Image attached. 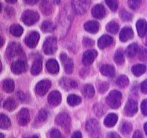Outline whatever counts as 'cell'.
I'll use <instances>...</instances> for the list:
<instances>
[{
  "label": "cell",
  "mask_w": 147,
  "mask_h": 138,
  "mask_svg": "<svg viewBox=\"0 0 147 138\" xmlns=\"http://www.w3.org/2000/svg\"><path fill=\"white\" fill-rule=\"evenodd\" d=\"M122 94L117 90H113L108 94L107 97V103L113 109H117L120 107L121 104Z\"/></svg>",
  "instance_id": "1"
},
{
  "label": "cell",
  "mask_w": 147,
  "mask_h": 138,
  "mask_svg": "<svg viewBox=\"0 0 147 138\" xmlns=\"http://www.w3.org/2000/svg\"><path fill=\"white\" fill-rule=\"evenodd\" d=\"M43 52L47 55H52L56 52L57 46V39L55 37H47L43 43Z\"/></svg>",
  "instance_id": "2"
},
{
  "label": "cell",
  "mask_w": 147,
  "mask_h": 138,
  "mask_svg": "<svg viewBox=\"0 0 147 138\" xmlns=\"http://www.w3.org/2000/svg\"><path fill=\"white\" fill-rule=\"evenodd\" d=\"M55 123L68 132L70 129V116L67 113H61L56 116Z\"/></svg>",
  "instance_id": "3"
},
{
  "label": "cell",
  "mask_w": 147,
  "mask_h": 138,
  "mask_svg": "<svg viewBox=\"0 0 147 138\" xmlns=\"http://www.w3.org/2000/svg\"><path fill=\"white\" fill-rule=\"evenodd\" d=\"M40 18L39 14L33 11H26L22 15V20L26 26H32Z\"/></svg>",
  "instance_id": "4"
},
{
  "label": "cell",
  "mask_w": 147,
  "mask_h": 138,
  "mask_svg": "<svg viewBox=\"0 0 147 138\" xmlns=\"http://www.w3.org/2000/svg\"><path fill=\"white\" fill-rule=\"evenodd\" d=\"M22 48L20 44L15 42L9 43L6 50V55L8 58H13L16 56H20L22 55Z\"/></svg>",
  "instance_id": "5"
},
{
  "label": "cell",
  "mask_w": 147,
  "mask_h": 138,
  "mask_svg": "<svg viewBox=\"0 0 147 138\" xmlns=\"http://www.w3.org/2000/svg\"><path fill=\"white\" fill-rule=\"evenodd\" d=\"M90 4V0H73V7L78 14H83L88 9Z\"/></svg>",
  "instance_id": "6"
},
{
  "label": "cell",
  "mask_w": 147,
  "mask_h": 138,
  "mask_svg": "<svg viewBox=\"0 0 147 138\" xmlns=\"http://www.w3.org/2000/svg\"><path fill=\"white\" fill-rule=\"evenodd\" d=\"M28 69V64L22 60H18L13 62L11 65V70L15 74H21L26 72Z\"/></svg>",
  "instance_id": "7"
},
{
  "label": "cell",
  "mask_w": 147,
  "mask_h": 138,
  "mask_svg": "<svg viewBox=\"0 0 147 138\" xmlns=\"http://www.w3.org/2000/svg\"><path fill=\"white\" fill-rule=\"evenodd\" d=\"M52 83L49 80H42L38 82L35 87L36 93L40 96H43L51 88Z\"/></svg>",
  "instance_id": "8"
},
{
  "label": "cell",
  "mask_w": 147,
  "mask_h": 138,
  "mask_svg": "<svg viewBox=\"0 0 147 138\" xmlns=\"http://www.w3.org/2000/svg\"><path fill=\"white\" fill-rule=\"evenodd\" d=\"M86 130L90 135H96L99 132L100 126L97 120L94 119H89L86 123Z\"/></svg>",
  "instance_id": "9"
},
{
  "label": "cell",
  "mask_w": 147,
  "mask_h": 138,
  "mask_svg": "<svg viewBox=\"0 0 147 138\" xmlns=\"http://www.w3.org/2000/svg\"><path fill=\"white\" fill-rule=\"evenodd\" d=\"M60 58H61V61L62 63H63V67H64V69H65L66 73H68V74L72 73L73 69V60L71 59V58H69L65 53H62V54H61Z\"/></svg>",
  "instance_id": "10"
},
{
  "label": "cell",
  "mask_w": 147,
  "mask_h": 138,
  "mask_svg": "<svg viewBox=\"0 0 147 138\" xmlns=\"http://www.w3.org/2000/svg\"><path fill=\"white\" fill-rule=\"evenodd\" d=\"M138 112V102L135 100L129 99L125 107V114L128 116H132Z\"/></svg>",
  "instance_id": "11"
},
{
  "label": "cell",
  "mask_w": 147,
  "mask_h": 138,
  "mask_svg": "<svg viewBox=\"0 0 147 138\" xmlns=\"http://www.w3.org/2000/svg\"><path fill=\"white\" fill-rule=\"evenodd\" d=\"M40 40V34L37 32H32L25 39V43L30 48H34L37 46Z\"/></svg>",
  "instance_id": "12"
},
{
  "label": "cell",
  "mask_w": 147,
  "mask_h": 138,
  "mask_svg": "<svg viewBox=\"0 0 147 138\" xmlns=\"http://www.w3.org/2000/svg\"><path fill=\"white\" fill-rule=\"evenodd\" d=\"M30 120V115L28 109L22 108L20 111L19 112L17 115V121L18 123L22 126H25L28 123Z\"/></svg>",
  "instance_id": "13"
},
{
  "label": "cell",
  "mask_w": 147,
  "mask_h": 138,
  "mask_svg": "<svg viewBox=\"0 0 147 138\" xmlns=\"http://www.w3.org/2000/svg\"><path fill=\"white\" fill-rule=\"evenodd\" d=\"M97 56V52L96 50H88L85 52L83 55L82 62L85 66H90L92 64L93 61Z\"/></svg>",
  "instance_id": "14"
},
{
  "label": "cell",
  "mask_w": 147,
  "mask_h": 138,
  "mask_svg": "<svg viewBox=\"0 0 147 138\" xmlns=\"http://www.w3.org/2000/svg\"><path fill=\"white\" fill-rule=\"evenodd\" d=\"M134 36V32L131 27H125L122 29L119 34V39L122 42H126L131 40Z\"/></svg>",
  "instance_id": "15"
},
{
  "label": "cell",
  "mask_w": 147,
  "mask_h": 138,
  "mask_svg": "<svg viewBox=\"0 0 147 138\" xmlns=\"http://www.w3.org/2000/svg\"><path fill=\"white\" fill-rule=\"evenodd\" d=\"M48 102L51 105L53 106H57L61 102V95L58 91H52V93L49 95Z\"/></svg>",
  "instance_id": "16"
},
{
  "label": "cell",
  "mask_w": 147,
  "mask_h": 138,
  "mask_svg": "<svg viewBox=\"0 0 147 138\" xmlns=\"http://www.w3.org/2000/svg\"><path fill=\"white\" fill-rule=\"evenodd\" d=\"M106 11L105 8L102 5H96L93 7L92 9V15L96 19H102L105 16Z\"/></svg>",
  "instance_id": "17"
},
{
  "label": "cell",
  "mask_w": 147,
  "mask_h": 138,
  "mask_svg": "<svg viewBox=\"0 0 147 138\" xmlns=\"http://www.w3.org/2000/svg\"><path fill=\"white\" fill-rule=\"evenodd\" d=\"M113 43V38L109 35H103L98 40V46L99 48H105Z\"/></svg>",
  "instance_id": "18"
},
{
  "label": "cell",
  "mask_w": 147,
  "mask_h": 138,
  "mask_svg": "<svg viewBox=\"0 0 147 138\" xmlns=\"http://www.w3.org/2000/svg\"><path fill=\"white\" fill-rule=\"evenodd\" d=\"M47 69L51 74H56L59 72V65L54 59H49L47 62Z\"/></svg>",
  "instance_id": "19"
},
{
  "label": "cell",
  "mask_w": 147,
  "mask_h": 138,
  "mask_svg": "<svg viewBox=\"0 0 147 138\" xmlns=\"http://www.w3.org/2000/svg\"><path fill=\"white\" fill-rule=\"evenodd\" d=\"M84 29L90 33H97L99 29V22L96 21H88L84 24Z\"/></svg>",
  "instance_id": "20"
},
{
  "label": "cell",
  "mask_w": 147,
  "mask_h": 138,
  "mask_svg": "<svg viewBox=\"0 0 147 138\" xmlns=\"http://www.w3.org/2000/svg\"><path fill=\"white\" fill-rule=\"evenodd\" d=\"M138 35L143 37L147 32V22L145 20H139L136 23Z\"/></svg>",
  "instance_id": "21"
},
{
  "label": "cell",
  "mask_w": 147,
  "mask_h": 138,
  "mask_svg": "<svg viewBox=\"0 0 147 138\" xmlns=\"http://www.w3.org/2000/svg\"><path fill=\"white\" fill-rule=\"evenodd\" d=\"M60 85L61 86L63 89L68 90L76 88L77 83L76 81H75L73 80H71V79H69V78H62L61 80L60 81Z\"/></svg>",
  "instance_id": "22"
},
{
  "label": "cell",
  "mask_w": 147,
  "mask_h": 138,
  "mask_svg": "<svg viewBox=\"0 0 147 138\" xmlns=\"http://www.w3.org/2000/svg\"><path fill=\"white\" fill-rule=\"evenodd\" d=\"M118 116L115 114H110L107 116L105 119L104 124L107 127H114L117 122Z\"/></svg>",
  "instance_id": "23"
},
{
  "label": "cell",
  "mask_w": 147,
  "mask_h": 138,
  "mask_svg": "<svg viewBox=\"0 0 147 138\" xmlns=\"http://www.w3.org/2000/svg\"><path fill=\"white\" fill-rule=\"evenodd\" d=\"M100 71L102 74L108 77L114 76V74H115V69H114V67L111 65H109V64L103 65L102 67H101Z\"/></svg>",
  "instance_id": "24"
},
{
  "label": "cell",
  "mask_w": 147,
  "mask_h": 138,
  "mask_svg": "<svg viewBox=\"0 0 147 138\" xmlns=\"http://www.w3.org/2000/svg\"><path fill=\"white\" fill-rule=\"evenodd\" d=\"M41 11L44 14L49 15L52 11V4L50 3L49 0H43L40 4Z\"/></svg>",
  "instance_id": "25"
},
{
  "label": "cell",
  "mask_w": 147,
  "mask_h": 138,
  "mask_svg": "<svg viewBox=\"0 0 147 138\" xmlns=\"http://www.w3.org/2000/svg\"><path fill=\"white\" fill-rule=\"evenodd\" d=\"M42 69V61L40 59L35 60L31 69V73L34 75H37L41 72Z\"/></svg>",
  "instance_id": "26"
},
{
  "label": "cell",
  "mask_w": 147,
  "mask_h": 138,
  "mask_svg": "<svg viewBox=\"0 0 147 138\" xmlns=\"http://www.w3.org/2000/svg\"><path fill=\"white\" fill-rule=\"evenodd\" d=\"M82 93L86 98H92L94 96L95 90L94 88L90 84H86L82 88Z\"/></svg>",
  "instance_id": "27"
},
{
  "label": "cell",
  "mask_w": 147,
  "mask_h": 138,
  "mask_svg": "<svg viewBox=\"0 0 147 138\" xmlns=\"http://www.w3.org/2000/svg\"><path fill=\"white\" fill-rule=\"evenodd\" d=\"M146 66L144 64H137V65L133 66L131 68V72L135 76H140L141 75L144 74L146 72Z\"/></svg>",
  "instance_id": "28"
},
{
  "label": "cell",
  "mask_w": 147,
  "mask_h": 138,
  "mask_svg": "<svg viewBox=\"0 0 147 138\" xmlns=\"http://www.w3.org/2000/svg\"><path fill=\"white\" fill-rule=\"evenodd\" d=\"M17 102H15V100L12 98H8L6 99L4 102L3 107L5 110H8V111H12L17 108Z\"/></svg>",
  "instance_id": "29"
},
{
  "label": "cell",
  "mask_w": 147,
  "mask_h": 138,
  "mask_svg": "<svg viewBox=\"0 0 147 138\" xmlns=\"http://www.w3.org/2000/svg\"><path fill=\"white\" fill-rule=\"evenodd\" d=\"M139 52V48L137 43H132L129 45L126 49V55L129 58H133L136 55L137 53Z\"/></svg>",
  "instance_id": "30"
},
{
  "label": "cell",
  "mask_w": 147,
  "mask_h": 138,
  "mask_svg": "<svg viewBox=\"0 0 147 138\" xmlns=\"http://www.w3.org/2000/svg\"><path fill=\"white\" fill-rule=\"evenodd\" d=\"M10 32L14 37H20L23 32V28L21 26L18 24H14L11 26L10 28Z\"/></svg>",
  "instance_id": "31"
},
{
  "label": "cell",
  "mask_w": 147,
  "mask_h": 138,
  "mask_svg": "<svg viewBox=\"0 0 147 138\" xmlns=\"http://www.w3.org/2000/svg\"><path fill=\"white\" fill-rule=\"evenodd\" d=\"M3 90L7 93H11L14 90V83L13 80L11 79H5L3 81V84H2Z\"/></svg>",
  "instance_id": "32"
},
{
  "label": "cell",
  "mask_w": 147,
  "mask_h": 138,
  "mask_svg": "<svg viewBox=\"0 0 147 138\" xmlns=\"http://www.w3.org/2000/svg\"><path fill=\"white\" fill-rule=\"evenodd\" d=\"M55 29L54 23L50 21H44L41 25V30L44 32H52Z\"/></svg>",
  "instance_id": "33"
},
{
  "label": "cell",
  "mask_w": 147,
  "mask_h": 138,
  "mask_svg": "<svg viewBox=\"0 0 147 138\" xmlns=\"http://www.w3.org/2000/svg\"><path fill=\"white\" fill-rule=\"evenodd\" d=\"M81 102H82V99L78 96L72 94L67 97V103L70 106H76V105L80 104Z\"/></svg>",
  "instance_id": "34"
},
{
  "label": "cell",
  "mask_w": 147,
  "mask_h": 138,
  "mask_svg": "<svg viewBox=\"0 0 147 138\" xmlns=\"http://www.w3.org/2000/svg\"><path fill=\"white\" fill-rule=\"evenodd\" d=\"M11 126V120L5 114L0 116V127L2 129H7Z\"/></svg>",
  "instance_id": "35"
},
{
  "label": "cell",
  "mask_w": 147,
  "mask_h": 138,
  "mask_svg": "<svg viewBox=\"0 0 147 138\" xmlns=\"http://www.w3.org/2000/svg\"><path fill=\"white\" fill-rule=\"evenodd\" d=\"M116 84H117V85L119 88H125V87H126V86L129 84V78H127L125 75H120V76L117 79Z\"/></svg>",
  "instance_id": "36"
},
{
  "label": "cell",
  "mask_w": 147,
  "mask_h": 138,
  "mask_svg": "<svg viewBox=\"0 0 147 138\" xmlns=\"http://www.w3.org/2000/svg\"><path fill=\"white\" fill-rule=\"evenodd\" d=\"M124 54H123V50L121 49H118L115 53V55H114V61L117 63V64L118 65H121L123 64V62H124Z\"/></svg>",
  "instance_id": "37"
},
{
  "label": "cell",
  "mask_w": 147,
  "mask_h": 138,
  "mask_svg": "<svg viewBox=\"0 0 147 138\" xmlns=\"http://www.w3.org/2000/svg\"><path fill=\"white\" fill-rule=\"evenodd\" d=\"M131 130H132V125L128 122L123 123L120 127V131L123 134H129Z\"/></svg>",
  "instance_id": "38"
},
{
  "label": "cell",
  "mask_w": 147,
  "mask_h": 138,
  "mask_svg": "<svg viewBox=\"0 0 147 138\" xmlns=\"http://www.w3.org/2000/svg\"><path fill=\"white\" fill-rule=\"evenodd\" d=\"M107 31L111 34H117L119 31V25L115 22H110L106 26Z\"/></svg>",
  "instance_id": "39"
},
{
  "label": "cell",
  "mask_w": 147,
  "mask_h": 138,
  "mask_svg": "<svg viewBox=\"0 0 147 138\" xmlns=\"http://www.w3.org/2000/svg\"><path fill=\"white\" fill-rule=\"evenodd\" d=\"M47 117H48V112H47V110L42 109V110H40L38 114H37V120L39 123H43V122L47 120Z\"/></svg>",
  "instance_id": "40"
},
{
  "label": "cell",
  "mask_w": 147,
  "mask_h": 138,
  "mask_svg": "<svg viewBox=\"0 0 147 138\" xmlns=\"http://www.w3.org/2000/svg\"><path fill=\"white\" fill-rule=\"evenodd\" d=\"M93 110L98 116H102L105 113V108L102 104H96L93 107Z\"/></svg>",
  "instance_id": "41"
},
{
  "label": "cell",
  "mask_w": 147,
  "mask_h": 138,
  "mask_svg": "<svg viewBox=\"0 0 147 138\" xmlns=\"http://www.w3.org/2000/svg\"><path fill=\"white\" fill-rule=\"evenodd\" d=\"M106 4L110 7V9L113 11H116L118 8V1L117 0H105Z\"/></svg>",
  "instance_id": "42"
},
{
  "label": "cell",
  "mask_w": 147,
  "mask_h": 138,
  "mask_svg": "<svg viewBox=\"0 0 147 138\" xmlns=\"http://www.w3.org/2000/svg\"><path fill=\"white\" fill-rule=\"evenodd\" d=\"M119 16L122 18V20L124 21H131L132 20V15L129 13V12H127L125 10H123V11H120Z\"/></svg>",
  "instance_id": "43"
},
{
  "label": "cell",
  "mask_w": 147,
  "mask_h": 138,
  "mask_svg": "<svg viewBox=\"0 0 147 138\" xmlns=\"http://www.w3.org/2000/svg\"><path fill=\"white\" fill-rule=\"evenodd\" d=\"M129 7L133 10H135L139 7L141 4V0H128Z\"/></svg>",
  "instance_id": "44"
},
{
  "label": "cell",
  "mask_w": 147,
  "mask_h": 138,
  "mask_svg": "<svg viewBox=\"0 0 147 138\" xmlns=\"http://www.w3.org/2000/svg\"><path fill=\"white\" fill-rule=\"evenodd\" d=\"M50 137L51 138H64L63 136L61 134V133L60 132L58 129H53L50 131Z\"/></svg>",
  "instance_id": "45"
},
{
  "label": "cell",
  "mask_w": 147,
  "mask_h": 138,
  "mask_svg": "<svg viewBox=\"0 0 147 138\" xmlns=\"http://www.w3.org/2000/svg\"><path fill=\"white\" fill-rule=\"evenodd\" d=\"M83 44H84V46H93V44H94V41L93 40L88 38V37H84V40H83Z\"/></svg>",
  "instance_id": "46"
},
{
  "label": "cell",
  "mask_w": 147,
  "mask_h": 138,
  "mask_svg": "<svg viewBox=\"0 0 147 138\" xmlns=\"http://www.w3.org/2000/svg\"><path fill=\"white\" fill-rule=\"evenodd\" d=\"M98 89H99V91L100 92V93H105V92L108 89V84H107V83H105V82L101 83V84H99Z\"/></svg>",
  "instance_id": "47"
},
{
  "label": "cell",
  "mask_w": 147,
  "mask_h": 138,
  "mask_svg": "<svg viewBox=\"0 0 147 138\" xmlns=\"http://www.w3.org/2000/svg\"><path fill=\"white\" fill-rule=\"evenodd\" d=\"M141 110L144 116H147V99H144L141 103Z\"/></svg>",
  "instance_id": "48"
},
{
  "label": "cell",
  "mask_w": 147,
  "mask_h": 138,
  "mask_svg": "<svg viewBox=\"0 0 147 138\" xmlns=\"http://www.w3.org/2000/svg\"><path fill=\"white\" fill-rule=\"evenodd\" d=\"M139 58L142 61H144V60L146 59L147 58V52L145 48H142L140 49V51L139 52Z\"/></svg>",
  "instance_id": "49"
},
{
  "label": "cell",
  "mask_w": 147,
  "mask_h": 138,
  "mask_svg": "<svg viewBox=\"0 0 147 138\" xmlns=\"http://www.w3.org/2000/svg\"><path fill=\"white\" fill-rule=\"evenodd\" d=\"M17 96L19 97V99H20L22 102H28V96L26 95L24 93H22L21 91H19L17 93Z\"/></svg>",
  "instance_id": "50"
},
{
  "label": "cell",
  "mask_w": 147,
  "mask_h": 138,
  "mask_svg": "<svg viewBox=\"0 0 147 138\" xmlns=\"http://www.w3.org/2000/svg\"><path fill=\"white\" fill-rule=\"evenodd\" d=\"M140 89L144 94H147V80L142 82L141 85H140Z\"/></svg>",
  "instance_id": "51"
},
{
  "label": "cell",
  "mask_w": 147,
  "mask_h": 138,
  "mask_svg": "<svg viewBox=\"0 0 147 138\" xmlns=\"http://www.w3.org/2000/svg\"><path fill=\"white\" fill-rule=\"evenodd\" d=\"M106 138H121V137H120L119 135H118L117 133L111 132V133H109V134L107 135Z\"/></svg>",
  "instance_id": "52"
},
{
  "label": "cell",
  "mask_w": 147,
  "mask_h": 138,
  "mask_svg": "<svg viewBox=\"0 0 147 138\" xmlns=\"http://www.w3.org/2000/svg\"><path fill=\"white\" fill-rule=\"evenodd\" d=\"M133 138H144V137H143V134L140 131H136L133 135Z\"/></svg>",
  "instance_id": "53"
},
{
  "label": "cell",
  "mask_w": 147,
  "mask_h": 138,
  "mask_svg": "<svg viewBox=\"0 0 147 138\" xmlns=\"http://www.w3.org/2000/svg\"><path fill=\"white\" fill-rule=\"evenodd\" d=\"M72 138H82V133H81L80 131H76V132L73 134Z\"/></svg>",
  "instance_id": "54"
},
{
  "label": "cell",
  "mask_w": 147,
  "mask_h": 138,
  "mask_svg": "<svg viewBox=\"0 0 147 138\" xmlns=\"http://www.w3.org/2000/svg\"><path fill=\"white\" fill-rule=\"evenodd\" d=\"M38 1H39V0H24V2H26V3L28 4V5H31L37 3Z\"/></svg>",
  "instance_id": "55"
},
{
  "label": "cell",
  "mask_w": 147,
  "mask_h": 138,
  "mask_svg": "<svg viewBox=\"0 0 147 138\" xmlns=\"http://www.w3.org/2000/svg\"><path fill=\"white\" fill-rule=\"evenodd\" d=\"M5 1L7 2H8V3H11V4H13L17 2V0H5Z\"/></svg>",
  "instance_id": "56"
},
{
  "label": "cell",
  "mask_w": 147,
  "mask_h": 138,
  "mask_svg": "<svg viewBox=\"0 0 147 138\" xmlns=\"http://www.w3.org/2000/svg\"><path fill=\"white\" fill-rule=\"evenodd\" d=\"M144 131H145L146 134L147 135V123H145V125H144Z\"/></svg>",
  "instance_id": "57"
},
{
  "label": "cell",
  "mask_w": 147,
  "mask_h": 138,
  "mask_svg": "<svg viewBox=\"0 0 147 138\" xmlns=\"http://www.w3.org/2000/svg\"><path fill=\"white\" fill-rule=\"evenodd\" d=\"M26 138H39V137L37 136V135H34V136L28 137H26Z\"/></svg>",
  "instance_id": "58"
},
{
  "label": "cell",
  "mask_w": 147,
  "mask_h": 138,
  "mask_svg": "<svg viewBox=\"0 0 147 138\" xmlns=\"http://www.w3.org/2000/svg\"><path fill=\"white\" fill-rule=\"evenodd\" d=\"M54 2L55 4H60V2H61V0H54Z\"/></svg>",
  "instance_id": "59"
},
{
  "label": "cell",
  "mask_w": 147,
  "mask_h": 138,
  "mask_svg": "<svg viewBox=\"0 0 147 138\" xmlns=\"http://www.w3.org/2000/svg\"><path fill=\"white\" fill-rule=\"evenodd\" d=\"M3 38H2V37H1V47L2 46H3Z\"/></svg>",
  "instance_id": "60"
},
{
  "label": "cell",
  "mask_w": 147,
  "mask_h": 138,
  "mask_svg": "<svg viewBox=\"0 0 147 138\" xmlns=\"http://www.w3.org/2000/svg\"><path fill=\"white\" fill-rule=\"evenodd\" d=\"M0 137H1V138H5V137H4V134H0Z\"/></svg>",
  "instance_id": "61"
},
{
  "label": "cell",
  "mask_w": 147,
  "mask_h": 138,
  "mask_svg": "<svg viewBox=\"0 0 147 138\" xmlns=\"http://www.w3.org/2000/svg\"><path fill=\"white\" fill-rule=\"evenodd\" d=\"M146 45L147 46V36H146Z\"/></svg>",
  "instance_id": "62"
}]
</instances>
